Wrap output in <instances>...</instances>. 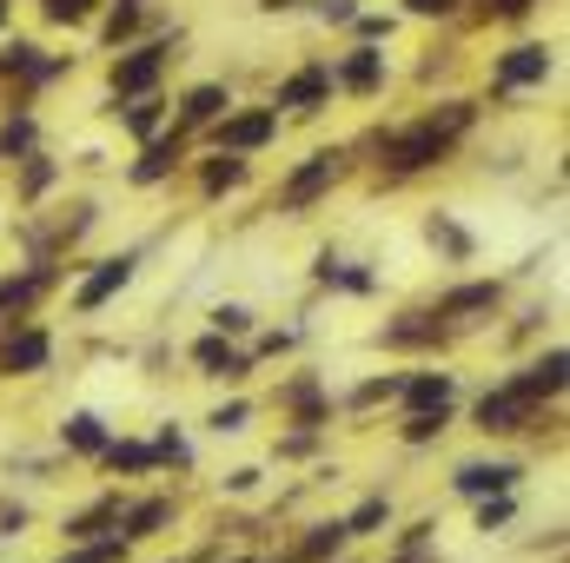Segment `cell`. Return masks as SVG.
<instances>
[{
	"instance_id": "cell-1",
	"label": "cell",
	"mask_w": 570,
	"mask_h": 563,
	"mask_svg": "<svg viewBox=\"0 0 570 563\" xmlns=\"http://www.w3.org/2000/svg\"><path fill=\"white\" fill-rule=\"evenodd\" d=\"M166 53H173V40H146V47H134V53H120L114 60V100H140V93H153L159 87V73H166Z\"/></svg>"
},
{
	"instance_id": "cell-2",
	"label": "cell",
	"mask_w": 570,
	"mask_h": 563,
	"mask_svg": "<svg viewBox=\"0 0 570 563\" xmlns=\"http://www.w3.org/2000/svg\"><path fill=\"white\" fill-rule=\"evenodd\" d=\"M551 67H558V53L551 47H538V40H524V47H511L498 67H491V93H518V87H544L551 80Z\"/></svg>"
},
{
	"instance_id": "cell-3",
	"label": "cell",
	"mask_w": 570,
	"mask_h": 563,
	"mask_svg": "<svg viewBox=\"0 0 570 563\" xmlns=\"http://www.w3.org/2000/svg\"><path fill=\"white\" fill-rule=\"evenodd\" d=\"M318 113V107H332V67L325 60H305L298 73H285L279 93H273V113Z\"/></svg>"
},
{
	"instance_id": "cell-4",
	"label": "cell",
	"mask_w": 570,
	"mask_h": 563,
	"mask_svg": "<svg viewBox=\"0 0 570 563\" xmlns=\"http://www.w3.org/2000/svg\"><path fill=\"white\" fill-rule=\"evenodd\" d=\"M379 146H385V159H379V166H392V172L405 179V172H425V166H438L451 140H438L425 120H419V127H405V134H385Z\"/></svg>"
},
{
	"instance_id": "cell-5",
	"label": "cell",
	"mask_w": 570,
	"mask_h": 563,
	"mask_svg": "<svg viewBox=\"0 0 570 563\" xmlns=\"http://www.w3.org/2000/svg\"><path fill=\"white\" fill-rule=\"evenodd\" d=\"M273 134H279V113H273V107H253V113H226V120L213 127L219 152H233V159H239V152H259V146L273 140Z\"/></svg>"
},
{
	"instance_id": "cell-6",
	"label": "cell",
	"mask_w": 570,
	"mask_h": 563,
	"mask_svg": "<svg viewBox=\"0 0 570 563\" xmlns=\"http://www.w3.org/2000/svg\"><path fill=\"white\" fill-rule=\"evenodd\" d=\"M338 172H345V152H312V159H305V166L285 179L279 206H285V213H305V206H312V199H318V192H325Z\"/></svg>"
},
{
	"instance_id": "cell-7",
	"label": "cell",
	"mask_w": 570,
	"mask_h": 563,
	"mask_svg": "<svg viewBox=\"0 0 570 563\" xmlns=\"http://www.w3.org/2000/svg\"><path fill=\"white\" fill-rule=\"evenodd\" d=\"M531 418H538V405L518 385H498V392L478 398V431H491V437H511V431H524Z\"/></svg>"
},
{
	"instance_id": "cell-8",
	"label": "cell",
	"mask_w": 570,
	"mask_h": 563,
	"mask_svg": "<svg viewBox=\"0 0 570 563\" xmlns=\"http://www.w3.org/2000/svg\"><path fill=\"white\" fill-rule=\"evenodd\" d=\"M332 87H345V93L372 100V93L385 87V53H379V47H352V53L332 67Z\"/></svg>"
},
{
	"instance_id": "cell-9",
	"label": "cell",
	"mask_w": 570,
	"mask_h": 563,
	"mask_svg": "<svg viewBox=\"0 0 570 563\" xmlns=\"http://www.w3.org/2000/svg\"><path fill=\"white\" fill-rule=\"evenodd\" d=\"M47 358H53V338H47L40 325L7 332V345H0V372H7V378H27V372H40Z\"/></svg>"
},
{
	"instance_id": "cell-10",
	"label": "cell",
	"mask_w": 570,
	"mask_h": 563,
	"mask_svg": "<svg viewBox=\"0 0 570 563\" xmlns=\"http://www.w3.org/2000/svg\"><path fill=\"white\" fill-rule=\"evenodd\" d=\"M518 477H524V471L498 457V464H458V477H451V484H458L464 497H511V484H518Z\"/></svg>"
},
{
	"instance_id": "cell-11",
	"label": "cell",
	"mask_w": 570,
	"mask_h": 563,
	"mask_svg": "<svg viewBox=\"0 0 570 563\" xmlns=\"http://www.w3.org/2000/svg\"><path fill=\"white\" fill-rule=\"evenodd\" d=\"M226 107H233V93H226L219 80H206V87H193V93L179 100V127H186V134H193V127H219Z\"/></svg>"
},
{
	"instance_id": "cell-12",
	"label": "cell",
	"mask_w": 570,
	"mask_h": 563,
	"mask_svg": "<svg viewBox=\"0 0 570 563\" xmlns=\"http://www.w3.org/2000/svg\"><path fill=\"white\" fill-rule=\"evenodd\" d=\"M193 365H199L206 378H246V372H253V358H246V352H233V345H226L219 332L193 345Z\"/></svg>"
},
{
	"instance_id": "cell-13",
	"label": "cell",
	"mask_w": 570,
	"mask_h": 563,
	"mask_svg": "<svg viewBox=\"0 0 570 563\" xmlns=\"http://www.w3.org/2000/svg\"><path fill=\"white\" fill-rule=\"evenodd\" d=\"M511 385H518V392H524L531 405H544V398H558V392H564V352L551 345V352H544V358H538L531 372H518Z\"/></svg>"
},
{
	"instance_id": "cell-14",
	"label": "cell",
	"mask_w": 570,
	"mask_h": 563,
	"mask_svg": "<svg viewBox=\"0 0 570 563\" xmlns=\"http://www.w3.org/2000/svg\"><path fill=\"white\" fill-rule=\"evenodd\" d=\"M134 266H140V259H134V253H120V259H107V266H100V273H94V279L80 285V298H73V305H80V312H100V305H107V298H114V292H120V285L134 279Z\"/></svg>"
},
{
	"instance_id": "cell-15",
	"label": "cell",
	"mask_w": 570,
	"mask_h": 563,
	"mask_svg": "<svg viewBox=\"0 0 570 563\" xmlns=\"http://www.w3.org/2000/svg\"><path fill=\"white\" fill-rule=\"evenodd\" d=\"M186 159V134H166V140H146L140 166H134V186H153V179H166L173 166Z\"/></svg>"
},
{
	"instance_id": "cell-16",
	"label": "cell",
	"mask_w": 570,
	"mask_h": 563,
	"mask_svg": "<svg viewBox=\"0 0 570 563\" xmlns=\"http://www.w3.org/2000/svg\"><path fill=\"white\" fill-rule=\"evenodd\" d=\"M451 378L444 372H425V378H412V385H399V398L412 405V412H451Z\"/></svg>"
},
{
	"instance_id": "cell-17",
	"label": "cell",
	"mask_w": 570,
	"mask_h": 563,
	"mask_svg": "<svg viewBox=\"0 0 570 563\" xmlns=\"http://www.w3.org/2000/svg\"><path fill=\"white\" fill-rule=\"evenodd\" d=\"M60 444H67V451H87V457H100L114 437H107V424L94 418V412H73V418L60 424Z\"/></svg>"
},
{
	"instance_id": "cell-18",
	"label": "cell",
	"mask_w": 570,
	"mask_h": 563,
	"mask_svg": "<svg viewBox=\"0 0 570 563\" xmlns=\"http://www.w3.org/2000/svg\"><path fill=\"white\" fill-rule=\"evenodd\" d=\"M159 120H166V100H159V93L127 100V134H134V140H159Z\"/></svg>"
},
{
	"instance_id": "cell-19",
	"label": "cell",
	"mask_w": 570,
	"mask_h": 563,
	"mask_svg": "<svg viewBox=\"0 0 570 563\" xmlns=\"http://www.w3.org/2000/svg\"><path fill=\"white\" fill-rule=\"evenodd\" d=\"M338 544H345V524H312V537L292 551V563H325L338 557Z\"/></svg>"
},
{
	"instance_id": "cell-20",
	"label": "cell",
	"mask_w": 570,
	"mask_h": 563,
	"mask_svg": "<svg viewBox=\"0 0 570 563\" xmlns=\"http://www.w3.org/2000/svg\"><path fill=\"white\" fill-rule=\"evenodd\" d=\"M114 517H120V497H100V504H87L80 517H67V537H80V544H87V537H100Z\"/></svg>"
},
{
	"instance_id": "cell-21",
	"label": "cell",
	"mask_w": 570,
	"mask_h": 563,
	"mask_svg": "<svg viewBox=\"0 0 570 563\" xmlns=\"http://www.w3.org/2000/svg\"><path fill=\"white\" fill-rule=\"evenodd\" d=\"M166 524H173V504H166V497H146V504L127 511V537H153V531H166Z\"/></svg>"
},
{
	"instance_id": "cell-22",
	"label": "cell",
	"mask_w": 570,
	"mask_h": 563,
	"mask_svg": "<svg viewBox=\"0 0 570 563\" xmlns=\"http://www.w3.org/2000/svg\"><path fill=\"white\" fill-rule=\"evenodd\" d=\"M498 305V285L484 279V285H458L451 298H444V318H464V312H491Z\"/></svg>"
},
{
	"instance_id": "cell-23",
	"label": "cell",
	"mask_w": 570,
	"mask_h": 563,
	"mask_svg": "<svg viewBox=\"0 0 570 563\" xmlns=\"http://www.w3.org/2000/svg\"><path fill=\"white\" fill-rule=\"evenodd\" d=\"M100 457H107V471H153V464H159L153 444H107Z\"/></svg>"
},
{
	"instance_id": "cell-24",
	"label": "cell",
	"mask_w": 570,
	"mask_h": 563,
	"mask_svg": "<svg viewBox=\"0 0 570 563\" xmlns=\"http://www.w3.org/2000/svg\"><path fill=\"white\" fill-rule=\"evenodd\" d=\"M239 179H246V159H233V152H219V159L199 172V186H206V192H226V186H239Z\"/></svg>"
},
{
	"instance_id": "cell-25",
	"label": "cell",
	"mask_w": 570,
	"mask_h": 563,
	"mask_svg": "<svg viewBox=\"0 0 570 563\" xmlns=\"http://www.w3.org/2000/svg\"><path fill=\"white\" fill-rule=\"evenodd\" d=\"M140 13H146L140 0H114V13H107V47H120V40L140 27Z\"/></svg>"
},
{
	"instance_id": "cell-26",
	"label": "cell",
	"mask_w": 570,
	"mask_h": 563,
	"mask_svg": "<svg viewBox=\"0 0 570 563\" xmlns=\"http://www.w3.org/2000/svg\"><path fill=\"white\" fill-rule=\"evenodd\" d=\"M379 524H385V497H365V504L345 517V537H372Z\"/></svg>"
},
{
	"instance_id": "cell-27",
	"label": "cell",
	"mask_w": 570,
	"mask_h": 563,
	"mask_svg": "<svg viewBox=\"0 0 570 563\" xmlns=\"http://www.w3.org/2000/svg\"><path fill=\"white\" fill-rule=\"evenodd\" d=\"M94 7H100V0H40V13H47L53 27H80Z\"/></svg>"
},
{
	"instance_id": "cell-28",
	"label": "cell",
	"mask_w": 570,
	"mask_h": 563,
	"mask_svg": "<svg viewBox=\"0 0 570 563\" xmlns=\"http://www.w3.org/2000/svg\"><path fill=\"white\" fill-rule=\"evenodd\" d=\"M392 27H399L392 13H358V20H352V33H358V47H379V40H392Z\"/></svg>"
},
{
	"instance_id": "cell-29",
	"label": "cell",
	"mask_w": 570,
	"mask_h": 563,
	"mask_svg": "<svg viewBox=\"0 0 570 563\" xmlns=\"http://www.w3.org/2000/svg\"><path fill=\"white\" fill-rule=\"evenodd\" d=\"M27 146H33V120L20 113V120H7V127H0V159H13V152H27Z\"/></svg>"
},
{
	"instance_id": "cell-30",
	"label": "cell",
	"mask_w": 570,
	"mask_h": 563,
	"mask_svg": "<svg viewBox=\"0 0 570 563\" xmlns=\"http://www.w3.org/2000/svg\"><path fill=\"white\" fill-rule=\"evenodd\" d=\"M120 557H127V537H107V544H87V551H73L60 563H120Z\"/></svg>"
},
{
	"instance_id": "cell-31",
	"label": "cell",
	"mask_w": 570,
	"mask_h": 563,
	"mask_svg": "<svg viewBox=\"0 0 570 563\" xmlns=\"http://www.w3.org/2000/svg\"><path fill=\"white\" fill-rule=\"evenodd\" d=\"M53 186V159H40V152H27V179H20V192L33 199V192H47Z\"/></svg>"
},
{
	"instance_id": "cell-32",
	"label": "cell",
	"mask_w": 570,
	"mask_h": 563,
	"mask_svg": "<svg viewBox=\"0 0 570 563\" xmlns=\"http://www.w3.org/2000/svg\"><path fill=\"white\" fill-rule=\"evenodd\" d=\"M213 332H219V338H226V332H253V312H246V305H219V312H213Z\"/></svg>"
},
{
	"instance_id": "cell-33",
	"label": "cell",
	"mask_w": 570,
	"mask_h": 563,
	"mask_svg": "<svg viewBox=\"0 0 570 563\" xmlns=\"http://www.w3.org/2000/svg\"><path fill=\"white\" fill-rule=\"evenodd\" d=\"M438 431H444V412H412V424H405L412 444H425V437H438Z\"/></svg>"
},
{
	"instance_id": "cell-34",
	"label": "cell",
	"mask_w": 570,
	"mask_h": 563,
	"mask_svg": "<svg viewBox=\"0 0 570 563\" xmlns=\"http://www.w3.org/2000/svg\"><path fill=\"white\" fill-rule=\"evenodd\" d=\"M379 398H399V378H372V385L352 392V405H379Z\"/></svg>"
},
{
	"instance_id": "cell-35",
	"label": "cell",
	"mask_w": 570,
	"mask_h": 563,
	"mask_svg": "<svg viewBox=\"0 0 570 563\" xmlns=\"http://www.w3.org/2000/svg\"><path fill=\"white\" fill-rule=\"evenodd\" d=\"M318 20H332V27H352V20H358V0H318Z\"/></svg>"
},
{
	"instance_id": "cell-36",
	"label": "cell",
	"mask_w": 570,
	"mask_h": 563,
	"mask_svg": "<svg viewBox=\"0 0 570 563\" xmlns=\"http://www.w3.org/2000/svg\"><path fill=\"white\" fill-rule=\"evenodd\" d=\"M478 524H484V531H498V524H511V497H484V511H478Z\"/></svg>"
},
{
	"instance_id": "cell-37",
	"label": "cell",
	"mask_w": 570,
	"mask_h": 563,
	"mask_svg": "<svg viewBox=\"0 0 570 563\" xmlns=\"http://www.w3.org/2000/svg\"><path fill=\"white\" fill-rule=\"evenodd\" d=\"M213 431H219V437H226V431H246V405H219V412H213Z\"/></svg>"
},
{
	"instance_id": "cell-38",
	"label": "cell",
	"mask_w": 570,
	"mask_h": 563,
	"mask_svg": "<svg viewBox=\"0 0 570 563\" xmlns=\"http://www.w3.org/2000/svg\"><path fill=\"white\" fill-rule=\"evenodd\" d=\"M405 13H419V20H444V13H458V0H405Z\"/></svg>"
},
{
	"instance_id": "cell-39",
	"label": "cell",
	"mask_w": 570,
	"mask_h": 563,
	"mask_svg": "<svg viewBox=\"0 0 570 563\" xmlns=\"http://www.w3.org/2000/svg\"><path fill=\"white\" fill-rule=\"evenodd\" d=\"M531 7H538V0H484V13H504V20H511V13H531Z\"/></svg>"
},
{
	"instance_id": "cell-40",
	"label": "cell",
	"mask_w": 570,
	"mask_h": 563,
	"mask_svg": "<svg viewBox=\"0 0 570 563\" xmlns=\"http://www.w3.org/2000/svg\"><path fill=\"white\" fill-rule=\"evenodd\" d=\"M7 13H13V0H0V27H7Z\"/></svg>"
},
{
	"instance_id": "cell-41",
	"label": "cell",
	"mask_w": 570,
	"mask_h": 563,
	"mask_svg": "<svg viewBox=\"0 0 570 563\" xmlns=\"http://www.w3.org/2000/svg\"><path fill=\"white\" fill-rule=\"evenodd\" d=\"M239 563H266V557H239Z\"/></svg>"
}]
</instances>
